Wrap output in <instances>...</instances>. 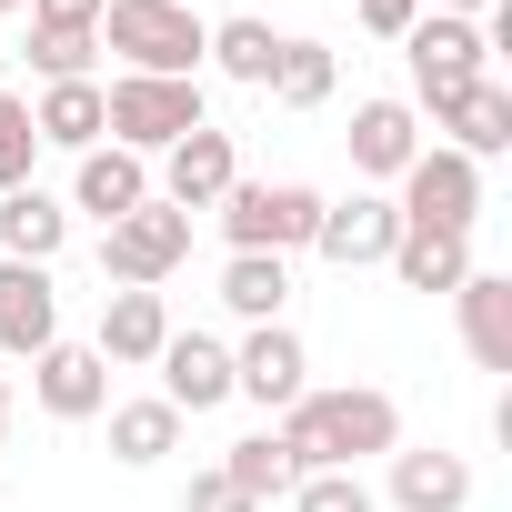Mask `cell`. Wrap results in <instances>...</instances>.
Masks as SVG:
<instances>
[{
  "mask_svg": "<svg viewBox=\"0 0 512 512\" xmlns=\"http://www.w3.org/2000/svg\"><path fill=\"white\" fill-rule=\"evenodd\" d=\"M272 432L292 442L302 472H362V462L402 452V402L372 392V382H342V392H302Z\"/></svg>",
  "mask_w": 512,
  "mask_h": 512,
  "instance_id": "cell-1",
  "label": "cell"
},
{
  "mask_svg": "<svg viewBox=\"0 0 512 512\" xmlns=\"http://www.w3.org/2000/svg\"><path fill=\"white\" fill-rule=\"evenodd\" d=\"M101 51L121 71H151V81H201L211 21L191 0H101Z\"/></svg>",
  "mask_w": 512,
  "mask_h": 512,
  "instance_id": "cell-2",
  "label": "cell"
},
{
  "mask_svg": "<svg viewBox=\"0 0 512 512\" xmlns=\"http://www.w3.org/2000/svg\"><path fill=\"white\" fill-rule=\"evenodd\" d=\"M101 121H111V141H121V151L161 161V151H171V141H191L211 111H201V81H151V71H121V81H101Z\"/></svg>",
  "mask_w": 512,
  "mask_h": 512,
  "instance_id": "cell-3",
  "label": "cell"
},
{
  "mask_svg": "<svg viewBox=\"0 0 512 512\" xmlns=\"http://www.w3.org/2000/svg\"><path fill=\"white\" fill-rule=\"evenodd\" d=\"M312 221H322V191L312 181H231L221 191L231 251H272V262H292V251H312Z\"/></svg>",
  "mask_w": 512,
  "mask_h": 512,
  "instance_id": "cell-4",
  "label": "cell"
},
{
  "mask_svg": "<svg viewBox=\"0 0 512 512\" xmlns=\"http://www.w3.org/2000/svg\"><path fill=\"white\" fill-rule=\"evenodd\" d=\"M181 262H191V211H171V201H141L101 231V282L111 292H161Z\"/></svg>",
  "mask_w": 512,
  "mask_h": 512,
  "instance_id": "cell-5",
  "label": "cell"
},
{
  "mask_svg": "<svg viewBox=\"0 0 512 512\" xmlns=\"http://www.w3.org/2000/svg\"><path fill=\"white\" fill-rule=\"evenodd\" d=\"M392 211H402V231H472V221H482V161L422 141L412 171L392 181Z\"/></svg>",
  "mask_w": 512,
  "mask_h": 512,
  "instance_id": "cell-6",
  "label": "cell"
},
{
  "mask_svg": "<svg viewBox=\"0 0 512 512\" xmlns=\"http://www.w3.org/2000/svg\"><path fill=\"white\" fill-rule=\"evenodd\" d=\"M402 61H412V111H442L452 91L492 81V51H482V31H472V21H452V11H422V21L402 31Z\"/></svg>",
  "mask_w": 512,
  "mask_h": 512,
  "instance_id": "cell-7",
  "label": "cell"
},
{
  "mask_svg": "<svg viewBox=\"0 0 512 512\" xmlns=\"http://www.w3.org/2000/svg\"><path fill=\"white\" fill-rule=\"evenodd\" d=\"M312 392V352L292 322H251V342L231 352V402H262V412H292Z\"/></svg>",
  "mask_w": 512,
  "mask_h": 512,
  "instance_id": "cell-8",
  "label": "cell"
},
{
  "mask_svg": "<svg viewBox=\"0 0 512 512\" xmlns=\"http://www.w3.org/2000/svg\"><path fill=\"white\" fill-rule=\"evenodd\" d=\"M231 181H241V151H231V131H211V121H201L191 141H171V151H161L151 201H171V211H191V221H201V211H221V191H231Z\"/></svg>",
  "mask_w": 512,
  "mask_h": 512,
  "instance_id": "cell-9",
  "label": "cell"
},
{
  "mask_svg": "<svg viewBox=\"0 0 512 512\" xmlns=\"http://www.w3.org/2000/svg\"><path fill=\"white\" fill-rule=\"evenodd\" d=\"M392 241H402V211H392V191L322 201V221H312V251H322L332 272H372V262H392Z\"/></svg>",
  "mask_w": 512,
  "mask_h": 512,
  "instance_id": "cell-10",
  "label": "cell"
},
{
  "mask_svg": "<svg viewBox=\"0 0 512 512\" xmlns=\"http://www.w3.org/2000/svg\"><path fill=\"white\" fill-rule=\"evenodd\" d=\"M31 402L51 422H91V412H111V362L91 342H51V352H31Z\"/></svg>",
  "mask_w": 512,
  "mask_h": 512,
  "instance_id": "cell-11",
  "label": "cell"
},
{
  "mask_svg": "<svg viewBox=\"0 0 512 512\" xmlns=\"http://www.w3.org/2000/svg\"><path fill=\"white\" fill-rule=\"evenodd\" d=\"M151 372H161V402H171L181 422H191V412H221V402H231V342H211V332H171Z\"/></svg>",
  "mask_w": 512,
  "mask_h": 512,
  "instance_id": "cell-12",
  "label": "cell"
},
{
  "mask_svg": "<svg viewBox=\"0 0 512 512\" xmlns=\"http://www.w3.org/2000/svg\"><path fill=\"white\" fill-rule=\"evenodd\" d=\"M61 342V292L41 262H0V362H31Z\"/></svg>",
  "mask_w": 512,
  "mask_h": 512,
  "instance_id": "cell-13",
  "label": "cell"
},
{
  "mask_svg": "<svg viewBox=\"0 0 512 512\" xmlns=\"http://www.w3.org/2000/svg\"><path fill=\"white\" fill-rule=\"evenodd\" d=\"M141 201H151V161H141V151L101 141V151H81V161H71V211H91L101 231H111L121 211H141Z\"/></svg>",
  "mask_w": 512,
  "mask_h": 512,
  "instance_id": "cell-14",
  "label": "cell"
},
{
  "mask_svg": "<svg viewBox=\"0 0 512 512\" xmlns=\"http://www.w3.org/2000/svg\"><path fill=\"white\" fill-rule=\"evenodd\" d=\"M382 462H392V482H382L392 512H462V502H472V462L442 452V442H422V452H382Z\"/></svg>",
  "mask_w": 512,
  "mask_h": 512,
  "instance_id": "cell-15",
  "label": "cell"
},
{
  "mask_svg": "<svg viewBox=\"0 0 512 512\" xmlns=\"http://www.w3.org/2000/svg\"><path fill=\"white\" fill-rule=\"evenodd\" d=\"M61 241H71V201L21 181V191H0V262H61Z\"/></svg>",
  "mask_w": 512,
  "mask_h": 512,
  "instance_id": "cell-16",
  "label": "cell"
},
{
  "mask_svg": "<svg viewBox=\"0 0 512 512\" xmlns=\"http://www.w3.org/2000/svg\"><path fill=\"white\" fill-rule=\"evenodd\" d=\"M432 131H452L442 151H462V161H502V151H512V81H472V91H452V101L432 111Z\"/></svg>",
  "mask_w": 512,
  "mask_h": 512,
  "instance_id": "cell-17",
  "label": "cell"
},
{
  "mask_svg": "<svg viewBox=\"0 0 512 512\" xmlns=\"http://www.w3.org/2000/svg\"><path fill=\"white\" fill-rule=\"evenodd\" d=\"M422 151V111L412 101H352V171L362 181H402Z\"/></svg>",
  "mask_w": 512,
  "mask_h": 512,
  "instance_id": "cell-18",
  "label": "cell"
},
{
  "mask_svg": "<svg viewBox=\"0 0 512 512\" xmlns=\"http://www.w3.org/2000/svg\"><path fill=\"white\" fill-rule=\"evenodd\" d=\"M452 312H462V352L482 362V372H512V272H462V292H452Z\"/></svg>",
  "mask_w": 512,
  "mask_h": 512,
  "instance_id": "cell-19",
  "label": "cell"
},
{
  "mask_svg": "<svg viewBox=\"0 0 512 512\" xmlns=\"http://www.w3.org/2000/svg\"><path fill=\"white\" fill-rule=\"evenodd\" d=\"M161 342H171V302L161 292H101V362L111 372H141V362H161Z\"/></svg>",
  "mask_w": 512,
  "mask_h": 512,
  "instance_id": "cell-20",
  "label": "cell"
},
{
  "mask_svg": "<svg viewBox=\"0 0 512 512\" xmlns=\"http://www.w3.org/2000/svg\"><path fill=\"white\" fill-rule=\"evenodd\" d=\"M31 131H41V151H101L111 141V121H101V81H41V101H31Z\"/></svg>",
  "mask_w": 512,
  "mask_h": 512,
  "instance_id": "cell-21",
  "label": "cell"
},
{
  "mask_svg": "<svg viewBox=\"0 0 512 512\" xmlns=\"http://www.w3.org/2000/svg\"><path fill=\"white\" fill-rule=\"evenodd\" d=\"M402 292H462V272H472V231H402L392 241V262H382Z\"/></svg>",
  "mask_w": 512,
  "mask_h": 512,
  "instance_id": "cell-22",
  "label": "cell"
},
{
  "mask_svg": "<svg viewBox=\"0 0 512 512\" xmlns=\"http://www.w3.org/2000/svg\"><path fill=\"white\" fill-rule=\"evenodd\" d=\"M282 51H292V41H282L272 21H251V11H241V21H211V51H201V61H211L221 81H241V91H272Z\"/></svg>",
  "mask_w": 512,
  "mask_h": 512,
  "instance_id": "cell-23",
  "label": "cell"
},
{
  "mask_svg": "<svg viewBox=\"0 0 512 512\" xmlns=\"http://www.w3.org/2000/svg\"><path fill=\"white\" fill-rule=\"evenodd\" d=\"M211 472H221L241 502H292V482H302V462H292V442H282V432H251V442H231Z\"/></svg>",
  "mask_w": 512,
  "mask_h": 512,
  "instance_id": "cell-24",
  "label": "cell"
},
{
  "mask_svg": "<svg viewBox=\"0 0 512 512\" xmlns=\"http://www.w3.org/2000/svg\"><path fill=\"white\" fill-rule=\"evenodd\" d=\"M221 302H231L241 322H282V302H292V262H272V251H231V262H221Z\"/></svg>",
  "mask_w": 512,
  "mask_h": 512,
  "instance_id": "cell-25",
  "label": "cell"
},
{
  "mask_svg": "<svg viewBox=\"0 0 512 512\" xmlns=\"http://www.w3.org/2000/svg\"><path fill=\"white\" fill-rule=\"evenodd\" d=\"M161 452H181V412L161 402V392H141V402H111V462H161Z\"/></svg>",
  "mask_w": 512,
  "mask_h": 512,
  "instance_id": "cell-26",
  "label": "cell"
},
{
  "mask_svg": "<svg viewBox=\"0 0 512 512\" xmlns=\"http://www.w3.org/2000/svg\"><path fill=\"white\" fill-rule=\"evenodd\" d=\"M332 81H342V71H332V51H322V41H292V51H282V71H272V101H282V111H322V101H332Z\"/></svg>",
  "mask_w": 512,
  "mask_h": 512,
  "instance_id": "cell-27",
  "label": "cell"
},
{
  "mask_svg": "<svg viewBox=\"0 0 512 512\" xmlns=\"http://www.w3.org/2000/svg\"><path fill=\"white\" fill-rule=\"evenodd\" d=\"M91 61H101V31L31 21V71H41V81H91Z\"/></svg>",
  "mask_w": 512,
  "mask_h": 512,
  "instance_id": "cell-28",
  "label": "cell"
},
{
  "mask_svg": "<svg viewBox=\"0 0 512 512\" xmlns=\"http://www.w3.org/2000/svg\"><path fill=\"white\" fill-rule=\"evenodd\" d=\"M292 512H382V492L362 472H302L292 482Z\"/></svg>",
  "mask_w": 512,
  "mask_h": 512,
  "instance_id": "cell-29",
  "label": "cell"
},
{
  "mask_svg": "<svg viewBox=\"0 0 512 512\" xmlns=\"http://www.w3.org/2000/svg\"><path fill=\"white\" fill-rule=\"evenodd\" d=\"M41 161V131H31V101L21 91H0V191H21Z\"/></svg>",
  "mask_w": 512,
  "mask_h": 512,
  "instance_id": "cell-30",
  "label": "cell"
},
{
  "mask_svg": "<svg viewBox=\"0 0 512 512\" xmlns=\"http://www.w3.org/2000/svg\"><path fill=\"white\" fill-rule=\"evenodd\" d=\"M181 512H262V502H241L221 472H191V492H181Z\"/></svg>",
  "mask_w": 512,
  "mask_h": 512,
  "instance_id": "cell-31",
  "label": "cell"
},
{
  "mask_svg": "<svg viewBox=\"0 0 512 512\" xmlns=\"http://www.w3.org/2000/svg\"><path fill=\"white\" fill-rule=\"evenodd\" d=\"M352 11H362V31H382V41H402V31L422 21V0H352Z\"/></svg>",
  "mask_w": 512,
  "mask_h": 512,
  "instance_id": "cell-32",
  "label": "cell"
},
{
  "mask_svg": "<svg viewBox=\"0 0 512 512\" xmlns=\"http://www.w3.org/2000/svg\"><path fill=\"white\" fill-rule=\"evenodd\" d=\"M31 21H61V31H101V0H31Z\"/></svg>",
  "mask_w": 512,
  "mask_h": 512,
  "instance_id": "cell-33",
  "label": "cell"
},
{
  "mask_svg": "<svg viewBox=\"0 0 512 512\" xmlns=\"http://www.w3.org/2000/svg\"><path fill=\"white\" fill-rule=\"evenodd\" d=\"M422 11H452V21H482V11H492V0H422Z\"/></svg>",
  "mask_w": 512,
  "mask_h": 512,
  "instance_id": "cell-34",
  "label": "cell"
},
{
  "mask_svg": "<svg viewBox=\"0 0 512 512\" xmlns=\"http://www.w3.org/2000/svg\"><path fill=\"white\" fill-rule=\"evenodd\" d=\"M0 452H11V372H0Z\"/></svg>",
  "mask_w": 512,
  "mask_h": 512,
  "instance_id": "cell-35",
  "label": "cell"
},
{
  "mask_svg": "<svg viewBox=\"0 0 512 512\" xmlns=\"http://www.w3.org/2000/svg\"><path fill=\"white\" fill-rule=\"evenodd\" d=\"M11 11H31V0H0V21H11Z\"/></svg>",
  "mask_w": 512,
  "mask_h": 512,
  "instance_id": "cell-36",
  "label": "cell"
},
{
  "mask_svg": "<svg viewBox=\"0 0 512 512\" xmlns=\"http://www.w3.org/2000/svg\"><path fill=\"white\" fill-rule=\"evenodd\" d=\"M191 11H201V0H191Z\"/></svg>",
  "mask_w": 512,
  "mask_h": 512,
  "instance_id": "cell-37",
  "label": "cell"
}]
</instances>
